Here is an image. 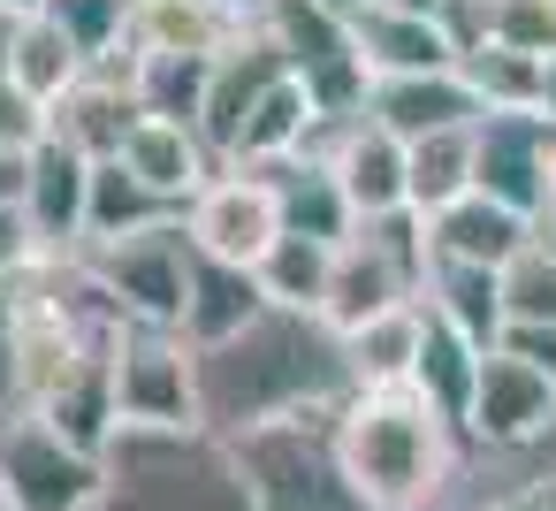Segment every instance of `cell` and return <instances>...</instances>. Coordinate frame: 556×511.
<instances>
[{
    "label": "cell",
    "instance_id": "obj_22",
    "mask_svg": "<svg viewBox=\"0 0 556 511\" xmlns=\"http://www.w3.org/2000/svg\"><path fill=\"white\" fill-rule=\"evenodd\" d=\"M252 24L237 9H222V0H138V16H130V47L138 54H199V62H214Z\"/></svg>",
    "mask_w": 556,
    "mask_h": 511
},
{
    "label": "cell",
    "instance_id": "obj_31",
    "mask_svg": "<svg viewBox=\"0 0 556 511\" xmlns=\"http://www.w3.org/2000/svg\"><path fill=\"white\" fill-rule=\"evenodd\" d=\"M206 70H214V62H199V54H138V47H130V77H138V100H146V115L199 123Z\"/></svg>",
    "mask_w": 556,
    "mask_h": 511
},
{
    "label": "cell",
    "instance_id": "obj_42",
    "mask_svg": "<svg viewBox=\"0 0 556 511\" xmlns=\"http://www.w3.org/2000/svg\"><path fill=\"white\" fill-rule=\"evenodd\" d=\"M374 9H404V16H442V0H374Z\"/></svg>",
    "mask_w": 556,
    "mask_h": 511
},
{
    "label": "cell",
    "instance_id": "obj_12",
    "mask_svg": "<svg viewBox=\"0 0 556 511\" xmlns=\"http://www.w3.org/2000/svg\"><path fill=\"white\" fill-rule=\"evenodd\" d=\"M548 115H480L472 123V184L541 222L548 207Z\"/></svg>",
    "mask_w": 556,
    "mask_h": 511
},
{
    "label": "cell",
    "instance_id": "obj_29",
    "mask_svg": "<svg viewBox=\"0 0 556 511\" xmlns=\"http://www.w3.org/2000/svg\"><path fill=\"white\" fill-rule=\"evenodd\" d=\"M252 275H260L267 306L320 313V306H328V275H336V245H328V237H305V229H282V237L260 252Z\"/></svg>",
    "mask_w": 556,
    "mask_h": 511
},
{
    "label": "cell",
    "instance_id": "obj_24",
    "mask_svg": "<svg viewBox=\"0 0 556 511\" xmlns=\"http://www.w3.org/2000/svg\"><path fill=\"white\" fill-rule=\"evenodd\" d=\"M9 70H16V85H24V100L47 115V108L92 70V62H85V47L39 9V16H16V24H9Z\"/></svg>",
    "mask_w": 556,
    "mask_h": 511
},
{
    "label": "cell",
    "instance_id": "obj_41",
    "mask_svg": "<svg viewBox=\"0 0 556 511\" xmlns=\"http://www.w3.org/2000/svg\"><path fill=\"white\" fill-rule=\"evenodd\" d=\"M518 496L526 511H556V473H518Z\"/></svg>",
    "mask_w": 556,
    "mask_h": 511
},
{
    "label": "cell",
    "instance_id": "obj_19",
    "mask_svg": "<svg viewBox=\"0 0 556 511\" xmlns=\"http://www.w3.org/2000/svg\"><path fill=\"white\" fill-rule=\"evenodd\" d=\"M526 237H533V214L488 199L480 184H472L465 199H450L442 214H427V252H434V260H480V267H503Z\"/></svg>",
    "mask_w": 556,
    "mask_h": 511
},
{
    "label": "cell",
    "instance_id": "obj_33",
    "mask_svg": "<svg viewBox=\"0 0 556 511\" xmlns=\"http://www.w3.org/2000/svg\"><path fill=\"white\" fill-rule=\"evenodd\" d=\"M47 16L85 47V62H115V54H130L138 0H47Z\"/></svg>",
    "mask_w": 556,
    "mask_h": 511
},
{
    "label": "cell",
    "instance_id": "obj_34",
    "mask_svg": "<svg viewBox=\"0 0 556 511\" xmlns=\"http://www.w3.org/2000/svg\"><path fill=\"white\" fill-rule=\"evenodd\" d=\"M495 39L526 54H556V0H495Z\"/></svg>",
    "mask_w": 556,
    "mask_h": 511
},
{
    "label": "cell",
    "instance_id": "obj_32",
    "mask_svg": "<svg viewBox=\"0 0 556 511\" xmlns=\"http://www.w3.org/2000/svg\"><path fill=\"white\" fill-rule=\"evenodd\" d=\"M503 313L510 321H556V229L533 222V237L503 260Z\"/></svg>",
    "mask_w": 556,
    "mask_h": 511
},
{
    "label": "cell",
    "instance_id": "obj_2",
    "mask_svg": "<svg viewBox=\"0 0 556 511\" xmlns=\"http://www.w3.org/2000/svg\"><path fill=\"white\" fill-rule=\"evenodd\" d=\"M336 450L366 511H450L472 443L412 382H396V389H351L336 404Z\"/></svg>",
    "mask_w": 556,
    "mask_h": 511
},
{
    "label": "cell",
    "instance_id": "obj_37",
    "mask_svg": "<svg viewBox=\"0 0 556 511\" xmlns=\"http://www.w3.org/2000/svg\"><path fill=\"white\" fill-rule=\"evenodd\" d=\"M31 260H39V237H31V222H24L16 207H0V283H16Z\"/></svg>",
    "mask_w": 556,
    "mask_h": 511
},
{
    "label": "cell",
    "instance_id": "obj_14",
    "mask_svg": "<svg viewBox=\"0 0 556 511\" xmlns=\"http://www.w3.org/2000/svg\"><path fill=\"white\" fill-rule=\"evenodd\" d=\"M85 199H92V161L39 130L31 153H24V199H16L39 252H77L85 245Z\"/></svg>",
    "mask_w": 556,
    "mask_h": 511
},
{
    "label": "cell",
    "instance_id": "obj_36",
    "mask_svg": "<svg viewBox=\"0 0 556 511\" xmlns=\"http://www.w3.org/2000/svg\"><path fill=\"white\" fill-rule=\"evenodd\" d=\"M31 404V366H24V321H16V306L0 298V420L9 412H24Z\"/></svg>",
    "mask_w": 556,
    "mask_h": 511
},
{
    "label": "cell",
    "instance_id": "obj_9",
    "mask_svg": "<svg viewBox=\"0 0 556 511\" xmlns=\"http://www.w3.org/2000/svg\"><path fill=\"white\" fill-rule=\"evenodd\" d=\"M184 229L199 252H222V260H244L260 267V252L282 237V199H275V176L267 169H244V161H222L191 207H184Z\"/></svg>",
    "mask_w": 556,
    "mask_h": 511
},
{
    "label": "cell",
    "instance_id": "obj_10",
    "mask_svg": "<svg viewBox=\"0 0 556 511\" xmlns=\"http://www.w3.org/2000/svg\"><path fill=\"white\" fill-rule=\"evenodd\" d=\"M556 420V374H541L533 359L518 351H480V382H472V404H465V443L472 450H533L541 427Z\"/></svg>",
    "mask_w": 556,
    "mask_h": 511
},
{
    "label": "cell",
    "instance_id": "obj_20",
    "mask_svg": "<svg viewBox=\"0 0 556 511\" xmlns=\"http://www.w3.org/2000/svg\"><path fill=\"white\" fill-rule=\"evenodd\" d=\"M419 306H427L434 321H450L457 336H472L480 351H495L503 328H510V313H503V267H480V260H434V252H427Z\"/></svg>",
    "mask_w": 556,
    "mask_h": 511
},
{
    "label": "cell",
    "instance_id": "obj_21",
    "mask_svg": "<svg viewBox=\"0 0 556 511\" xmlns=\"http://www.w3.org/2000/svg\"><path fill=\"white\" fill-rule=\"evenodd\" d=\"M260 306H267V290H260V275L244 260H222V252H199L191 245V283H184V336L191 344L237 336Z\"/></svg>",
    "mask_w": 556,
    "mask_h": 511
},
{
    "label": "cell",
    "instance_id": "obj_15",
    "mask_svg": "<svg viewBox=\"0 0 556 511\" xmlns=\"http://www.w3.org/2000/svg\"><path fill=\"white\" fill-rule=\"evenodd\" d=\"M275 77H290V62L275 54V39L252 24L237 47H222L214 54V70H206V100H199V130H206V146L229 161L237 153V138H244V115L260 108V92L275 85Z\"/></svg>",
    "mask_w": 556,
    "mask_h": 511
},
{
    "label": "cell",
    "instance_id": "obj_25",
    "mask_svg": "<svg viewBox=\"0 0 556 511\" xmlns=\"http://www.w3.org/2000/svg\"><path fill=\"white\" fill-rule=\"evenodd\" d=\"M457 77L472 85L480 115H541L548 54H526V47H510V39H488V47H465V54H457Z\"/></svg>",
    "mask_w": 556,
    "mask_h": 511
},
{
    "label": "cell",
    "instance_id": "obj_23",
    "mask_svg": "<svg viewBox=\"0 0 556 511\" xmlns=\"http://www.w3.org/2000/svg\"><path fill=\"white\" fill-rule=\"evenodd\" d=\"M267 176H275V199H282V229H305V237H328V245H343L358 229V207H351L343 176L328 169V153L267 161Z\"/></svg>",
    "mask_w": 556,
    "mask_h": 511
},
{
    "label": "cell",
    "instance_id": "obj_17",
    "mask_svg": "<svg viewBox=\"0 0 556 511\" xmlns=\"http://www.w3.org/2000/svg\"><path fill=\"white\" fill-rule=\"evenodd\" d=\"M123 161L184 214L191 207V191L222 169V153L206 146V130L199 123H176V115H138V130L123 138Z\"/></svg>",
    "mask_w": 556,
    "mask_h": 511
},
{
    "label": "cell",
    "instance_id": "obj_28",
    "mask_svg": "<svg viewBox=\"0 0 556 511\" xmlns=\"http://www.w3.org/2000/svg\"><path fill=\"white\" fill-rule=\"evenodd\" d=\"M465 191H472V123L404 146V207H412L419 222L442 214V207L465 199Z\"/></svg>",
    "mask_w": 556,
    "mask_h": 511
},
{
    "label": "cell",
    "instance_id": "obj_50",
    "mask_svg": "<svg viewBox=\"0 0 556 511\" xmlns=\"http://www.w3.org/2000/svg\"><path fill=\"white\" fill-rule=\"evenodd\" d=\"M541 222H548V229H556V207H548V214H541Z\"/></svg>",
    "mask_w": 556,
    "mask_h": 511
},
{
    "label": "cell",
    "instance_id": "obj_7",
    "mask_svg": "<svg viewBox=\"0 0 556 511\" xmlns=\"http://www.w3.org/2000/svg\"><path fill=\"white\" fill-rule=\"evenodd\" d=\"M92 283L115 298L123 321H161V328H184V283H191V229L184 214L176 222H153V229H130V237H108V245H77Z\"/></svg>",
    "mask_w": 556,
    "mask_h": 511
},
{
    "label": "cell",
    "instance_id": "obj_18",
    "mask_svg": "<svg viewBox=\"0 0 556 511\" xmlns=\"http://www.w3.org/2000/svg\"><path fill=\"white\" fill-rule=\"evenodd\" d=\"M351 39L366 54L374 77H412V70H457V39L442 32V16H404V9H351Z\"/></svg>",
    "mask_w": 556,
    "mask_h": 511
},
{
    "label": "cell",
    "instance_id": "obj_35",
    "mask_svg": "<svg viewBox=\"0 0 556 511\" xmlns=\"http://www.w3.org/2000/svg\"><path fill=\"white\" fill-rule=\"evenodd\" d=\"M39 130H47V115L24 100V85L9 70V16H0V146H31Z\"/></svg>",
    "mask_w": 556,
    "mask_h": 511
},
{
    "label": "cell",
    "instance_id": "obj_30",
    "mask_svg": "<svg viewBox=\"0 0 556 511\" xmlns=\"http://www.w3.org/2000/svg\"><path fill=\"white\" fill-rule=\"evenodd\" d=\"M472 382H480V344L472 336H457L450 321H434L427 313V336H419V366H412V389L442 412V420H457L465 427V404H472Z\"/></svg>",
    "mask_w": 556,
    "mask_h": 511
},
{
    "label": "cell",
    "instance_id": "obj_38",
    "mask_svg": "<svg viewBox=\"0 0 556 511\" xmlns=\"http://www.w3.org/2000/svg\"><path fill=\"white\" fill-rule=\"evenodd\" d=\"M503 351H518V359H533L541 374H556V321H510V328H503Z\"/></svg>",
    "mask_w": 556,
    "mask_h": 511
},
{
    "label": "cell",
    "instance_id": "obj_44",
    "mask_svg": "<svg viewBox=\"0 0 556 511\" xmlns=\"http://www.w3.org/2000/svg\"><path fill=\"white\" fill-rule=\"evenodd\" d=\"M541 115L556 123V54H548V92H541Z\"/></svg>",
    "mask_w": 556,
    "mask_h": 511
},
{
    "label": "cell",
    "instance_id": "obj_5",
    "mask_svg": "<svg viewBox=\"0 0 556 511\" xmlns=\"http://www.w3.org/2000/svg\"><path fill=\"white\" fill-rule=\"evenodd\" d=\"M427 283V222L404 207V214H381V222H358L343 245H336V275H328V321L351 336L366 328L374 313L389 306H412Z\"/></svg>",
    "mask_w": 556,
    "mask_h": 511
},
{
    "label": "cell",
    "instance_id": "obj_26",
    "mask_svg": "<svg viewBox=\"0 0 556 511\" xmlns=\"http://www.w3.org/2000/svg\"><path fill=\"white\" fill-rule=\"evenodd\" d=\"M419 336H427V306H419V298L374 313L366 328H351V336H343V351H351V389H396V382H412Z\"/></svg>",
    "mask_w": 556,
    "mask_h": 511
},
{
    "label": "cell",
    "instance_id": "obj_6",
    "mask_svg": "<svg viewBox=\"0 0 556 511\" xmlns=\"http://www.w3.org/2000/svg\"><path fill=\"white\" fill-rule=\"evenodd\" d=\"M0 481H9L16 511H100V496H108L100 450L62 435L47 412L0 420Z\"/></svg>",
    "mask_w": 556,
    "mask_h": 511
},
{
    "label": "cell",
    "instance_id": "obj_46",
    "mask_svg": "<svg viewBox=\"0 0 556 511\" xmlns=\"http://www.w3.org/2000/svg\"><path fill=\"white\" fill-rule=\"evenodd\" d=\"M548 207H556V130H548ZM548 207H541V214H548Z\"/></svg>",
    "mask_w": 556,
    "mask_h": 511
},
{
    "label": "cell",
    "instance_id": "obj_45",
    "mask_svg": "<svg viewBox=\"0 0 556 511\" xmlns=\"http://www.w3.org/2000/svg\"><path fill=\"white\" fill-rule=\"evenodd\" d=\"M222 9H237L244 24H260V9H267V0H222Z\"/></svg>",
    "mask_w": 556,
    "mask_h": 511
},
{
    "label": "cell",
    "instance_id": "obj_39",
    "mask_svg": "<svg viewBox=\"0 0 556 511\" xmlns=\"http://www.w3.org/2000/svg\"><path fill=\"white\" fill-rule=\"evenodd\" d=\"M495 458H503V450H495ZM503 473H510V488H518V473H556V420L541 427V443H533V450H510V458H503Z\"/></svg>",
    "mask_w": 556,
    "mask_h": 511
},
{
    "label": "cell",
    "instance_id": "obj_27",
    "mask_svg": "<svg viewBox=\"0 0 556 511\" xmlns=\"http://www.w3.org/2000/svg\"><path fill=\"white\" fill-rule=\"evenodd\" d=\"M153 222H176V207L123 161H92V199H85V245H108V237H130V229H153Z\"/></svg>",
    "mask_w": 556,
    "mask_h": 511
},
{
    "label": "cell",
    "instance_id": "obj_8",
    "mask_svg": "<svg viewBox=\"0 0 556 511\" xmlns=\"http://www.w3.org/2000/svg\"><path fill=\"white\" fill-rule=\"evenodd\" d=\"M115 412L123 427H191L199 420V344L161 321L115 328Z\"/></svg>",
    "mask_w": 556,
    "mask_h": 511
},
{
    "label": "cell",
    "instance_id": "obj_16",
    "mask_svg": "<svg viewBox=\"0 0 556 511\" xmlns=\"http://www.w3.org/2000/svg\"><path fill=\"white\" fill-rule=\"evenodd\" d=\"M366 115L412 146V138H434V130L480 123V100H472V85H465L457 70H412V77H374Z\"/></svg>",
    "mask_w": 556,
    "mask_h": 511
},
{
    "label": "cell",
    "instance_id": "obj_40",
    "mask_svg": "<svg viewBox=\"0 0 556 511\" xmlns=\"http://www.w3.org/2000/svg\"><path fill=\"white\" fill-rule=\"evenodd\" d=\"M24 153H31V146H0V207L24 199Z\"/></svg>",
    "mask_w": 556,
    "mask_h": 511
},
{
    "label": "cell",
    "instance_id": "obj_49",
    "mask_svg": "<svg viewBox=\"0 0 556 511\" xmlns=\"http://www.w3.org/2000/svg\"><path fill=\"white\" fill-rule=\"evenodd\" d=\"M328 9H358V0H328Z\"/></svg>",
    "mask_w": 556,
    "mask_h": 511
},
{
    "label": "cell",
    "instance_id": "obj_11",
    "mask_svg": "<svg viewBox=\"0 0 556 511\" xmlns=\"http://www.w3.org/2000/svg\"><path fill=\"white\" fill-rule=\"evenodd\" d=\"M138 115H146V100H138L130 54H115V62H92V70L47 108V138L77 146L85 161H108V153H123V138L138 130Z\"/></svg>",
    "mask_w": 556,
    "mask_h": 511
},
{
    "label": "cell",
    "instance_id": "obj_43",
    "mask_svg": "<svg viewBox=\"0 0 556 511\" xmlns=\"http://www.w3.org/2000/svg\"><path fill=\"white\" fill-rule=\"evenodd\" d=\"M39 9H47V0H0V16H9V24L16 16H39Z\"/></svg>",
    "mask_w": 556,
    "mask_h": 511
},
{
    "label": "cell",
    "instance_id": "obj_1",
    "mask_svg": "<svg viewBox=\"0 0 556 511\" xmlns=\"http://www.w3.org/2000/svg\"><path fill=\"white\" fill-rule=\"evenodd\" d=\"M343 397H351V351L328 313L260 306L237 336L199 344V420L214 435H244Z\"/></svg>",
    "mask_w": 556,
    "mask_h": 511
},
{
    "label": "cell",
    "instance_id": "obj_3",
    "mask_svg": "<svg viewBox=\"0 0 556 511\" xmlns=\"http://www.w3.org/2000/svg\"><path fill=\"white\" fill-rule=\"evenodd\" d=\"M108 496L100 511H252L237 443L206 420L191 427H115L108 450Z\"/></svg>",
    "mask_w": 556,
    "mask_h": 511
},
{
    "label": "cell",
    "instance_id": "obj_48",
    "mask_svg": "<svg viewBox=\"0 0 556 511\" xmlns=\"http://www.w3.org/2000/svg\"><path fill=\"white\" fill-rule=\"evenodd\" d=\"M0 511H16V503H9V481H0Z\"/></svg>",
    "mask_w": 556,
    "mask_h": 511
},
{
    "label": "cell",
    "instance_id": "obj_4",
    "mask_svg": "<svg viewBox=\"0 0 556 511\" xmlns=\"http://www.w3.org/2000/svg\"><path fill=\"white\" fill-rule=\"evenodd\" d=\"M229 443H237L252 511H366L343 473V450H336V404L244 427Z\"/></svg>",
    "mask_w": 556,
    "mask_h": 511
},
{
    "label": "cell",
    "instance_id": "obj_13",
    "mask_svg": "<svg viewBox=\"0 0 556 511\" xmlns=\"http://www.w3.org/2000/svg\"><path fill=\"white\" fill-rule=\"evenodd\" d=\"M305 153H328V169L343 176L358 222H381V214H404V138L381 130L374 115H343V123H320V138Z\"/></svg>",
    "mask_w": 556,
    "mask_h": 511
},
{
    "label": "cell",
    "instance_id": "obj_47",
    "mask_svg": "<svg viewBox=\"0 0 556 511\" xmlns=\"http://www.w3.org/2000/svg\"><path fill=\"white\" fill-rule=\"evenodd\" d=\"M488 511H526V496H518V488H510V496H495V503H488Z\"/></svg>",
    "mask_w": 556,
    "mask_h": 511
}]
</instances>
